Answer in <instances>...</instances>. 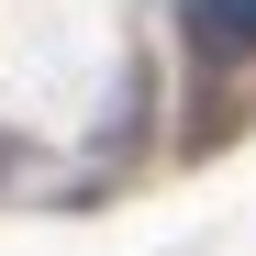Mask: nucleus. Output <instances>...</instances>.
Listing matches in <instances>:
<instances>
[{"mask_svg": "<svg viewBox=\"0 0 256 256\" xmlns=\"http://www.w3.org/2000/svg\"><path fill=\"white\" fill-rule=\"evenodd\" d=\"M178 56H190L200 78L256 67V0H178Z\"/></svg>", "mask_w": 256, "mask_h": 256, "instance_id": "nucleus-1", "label": "nucleus"}]
</instances>
